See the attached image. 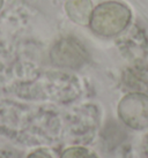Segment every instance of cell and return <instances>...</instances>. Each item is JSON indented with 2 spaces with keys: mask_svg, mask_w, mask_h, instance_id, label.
<instances>
[{
  "mask_svg": "<svg viewBox=\"0 0 148 158\" xmlns=\"http://www.w3.org/2000/svg\"><path fill=\"white\" fill-rule=\"evenodd\" d=\"M64 8L72 22L78 26H88L94 4L92 0H66Z\"/></svg>",
  "mask_w": 148,
  "mask_h": 158,
  "instance_id": "obj_4",
  "label": "cell"
},
{
  "mask_svg": "<svg viewBox=\"0 0 148 158\" xmlns=\"http://www.w3.org/2000/svg\"><path fill=\"white\" fill-rule=\"evenodd\" d=\"M2 6H4V0H0V10L2 9Z\"/></svg>",
  "mask_w": 148,
  "mask_h": 158,
  "instance_id": "obj_7",
  "label": "cell"
},
{
  "mask_svg": "<svg viewBox=\"0 0 148 158\" xmlns=\"http://www.w3.org/2000/svg\"><path fill=\"white\" fill-rule=\"evenodd\" d=\"M27 158H53L51 155L49 154L48 151H45L43 149H37L35 151H33L27 156Z\"/></svg>",
  "mask_w": 148,
  "mask_h": 158,
  "instance_id": "obj_6",
  "label": "cell"
},
{
  "mask_svg": "<svg viewBox=\"0 0 148 158\" xmlns=\"http://www.w3.org/2000/svg\"><path fill=\"white\" fill-rule=\"evenodd\" d=\"M118 118L126 127L133 131L148 128V95L133 91L126 94L117 106Z\"/></svg>",
  "mask_w": 148,
  "mask_h": 158,
  "instance_id": "obj_2",
  "label": "cell"
},
{
  "mask_svg": "<svg viewBox=\"0 0 148 158\" xmlns=\"http://www.w3.org/2000/svg\"><path fill=\"white\" fill-rule=\"evenodd\" d=\"M52 65L60 68L80 69L89 60L86 48L79 40L67 36L58 40L50 50Z\"/></svg>",
  "mask_w": 148,
  "mask_h": 158,
  "instance_id": "obj_3",
  "label": "cell"
},
{
  "mask_svg": "<svg viewBox=\"0 0 148 158\" xmlns=\"http://www.w3.org/2000/svg\"><path fill=\"white\" fill-rule=\"evenodd\" d=\"M132 21V10L120 1L110 0L94 6L88 27L94 35L112 38L127 29Z\"/></svg>",
  "mask_w": 148,
  "mask_h": 158,
  "instance_id": "obj_1",
  "label": "cell"
},
{
  "mask_svg": "<svg viewBox=\"0 0 148 158\" xmlns=\"http://www.w3.org/2000/svg\"><path fill=\"white\" fill-rule=\"evenodd\" d=\"M59 158H98V156L85 147H70L61 152Z\"/></svg>",
  "mask_w": 148,
  "mask_h": 158,
  "instance_id": "obj_5",
  "label": "cell"
}]
</instances>
